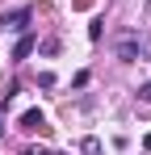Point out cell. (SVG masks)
I'll list each match as a JSON object with an SVG mask.
<instances>
[{"label": "cell", "instance_id": "cell-1", "mask_svg": "<svg viewBox=\"0 0 151 155\" xmlns=\"http://www.w3.org/2000/svg\"><path fill=\"white\" fill-rule=\"evenodd\" d=\"M34 17V8H13V13H0V34H25Z\"/></svg>", "mask_w": 151, "mask_h": 155}, {"label": "cell", "instance_id": "cell-2", "mask_svg": "<svg viewBox=\"0 0 151 155\" xmlns=\"http://www.w3.org/2000/svg\"><path fill=\"white\" fill-rule=\"evenodd\" d=\"M139 54H143V42H139V34H134V29H126L122 38H118V59H122V63H134Z\"/></svg>", "mask_w": 151, "mask_h": 155}, {"label": "cell", "instance_id": "cell-3", "mask_svg": "<svg viewBox=\"0 0 151 155\" xmlns=\"http://www.w3.org/2000/svg\"><path fill=\"white\" fill-rule=\"evenodd\" d=\"M34 46H38V38H34V34H21V38H17V46H13V63L29 59V54H34Z\"/></svg>", "mask_w": 151, "mask_h": 155}, {"label": "cell", "instance_id": "cell-4", "mask_svg": "<svg viewBox=\"0 0 151 155\" xmlns=\"http://www.w3.org/2000/svg\"><path fill=\"white\" fill-rule=\"evenodd\" d=\"M21 130H29V134H34V130H46L42 109H25V113H21Z\"/></svg>", "mask_w": 151, "mask_h": 155}, {"label": "cell", "instance_id": "cell-5", "mask_svg": "<svg viewBox=\"0 0 151 155\" xmlns=\"http://www.w3.org/2000/svg\"><path fill=\"white\" fill-rule=\"evenodd\" d=\"M80 151H84V155H105V147H101V138H92V134H88V138L80 143Z\"/></svg>", "mask_w": 151, "mask_h": 155}, {"label": "cell", "instance_id": "cell-6", "mask_svg": "<svg viewBox=\"0 0 151 155\" xmlns=\"http://www.w3.org/2000/svg\"><path fill=\"white\" fill-rule=\"evenodd\" d=\"M101 34H105V21H101V17H92V25H88V38H92V42H97Z\"/></svg>", "mask_w": 151, "mask_h": 155}, {"label": "cell", "instance_id": "cell-7", "mask_svg": "<svg viewBox=\"0 0 151 155\" xmlns=\"http://www.w3.org/2000/svg\"><path fill=\"white\" fill-rule=\"evenodd\" d=\"M38 51H42V54H59V38H46V42H42Z\"/></svg>", "mask_w": 151, "mask_h": 155}, {"label": "cell", "instance_id": "cell-8", "mask_svg": "<svg viewBox=\"0 0 151 155\" xmlns=\"http://www.w3.org/2000/svg\"><path fill=\"white\" fill-rule=\"evenodd\" d=\"M139 101H151V80H147V84H139Z\"/></svg>", "mask_w": 151, "mask_h": 155}, {"label": "cell", "instance_id": "cell-9", "mask_svg": "<svg viewBox=\"0 0 151 155\" xmlns=\"http://www.w3.org/2000/svg\"><path fill=\"white\" fill-rule=\"evenodd\" d=\"M143 147H147V151H151V134H147V138H143Z\"/></svg>", "mask_w": 151, "mask_h": 155}, {"label": "cell", "instance_id": "cell-10", "mask_svg": "<svg viewBox=\"0 0 151 155\" xmlns=\"http://www.w3.org/2000/svg\"><path fill=\"white\" fill-rule=\"evenodd\" d=\"M0 138H4V122H0Z\"/></svg>", "mask_w": 151, "mask_h": 155}, {"label": "cell", "instance_id": "cell-11", "mask_svg": "<svg viewBox=\"0 0 151 155\" xmlns=\"http://www.w3.org/2000/svg\"><path fill=\"white\" fill-rule=\"evenodd\" d=\"M147 8H151V0H147Z\"/></svg>", "mask_w": 151, "mask_h": 155}]
</instances>
